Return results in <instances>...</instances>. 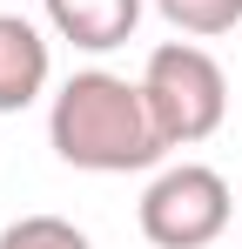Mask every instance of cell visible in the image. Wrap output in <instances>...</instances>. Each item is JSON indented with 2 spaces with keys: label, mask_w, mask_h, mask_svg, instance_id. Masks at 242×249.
Here are the masks:
<instances>
[{
  "label": "cell",
  "mask_w": 242,
  "mask_h": 249,
  "mask_svg": "<svg viewBox=\"0 0 242 249\" xmlns=\"http://www.w3.org/2000/svg\"><path fill=\"white\" fill-rule=\"evenodd\" d=\"M141 94L168 148H195L229 122V74L195 41H161L141 68Z\"/></svg>",
  "instance_id": "obj_2"
},
{
  "label": "cell",
  "mask_w": 242,
  "mask_h": 249,
  "mask_svg": "<svg viewBox=\"0 0 242 249\" xmlns=\"http://www.w3.org/2000/svg\"><path fill=\"white\" fill-rule=\"evenodd\" d=\"M155 14L189 41H215L242 27V0H155Z\"/></svg>",
  "instance_id": "obj_6"
},
{
  "label": "cell",
  "mask_w": 242,
  "mask_h": 249,
  "mask_svg": "<svg viewBox=\"0 0 242 249\" xmlns=\"http://www.w3.org/2000/svg\"><path fill=\"white\" fill-rule=\"evenodd\" d=\"M236 215L229 182L208 162H175L141 189V236L155 249H208Z\"/></svg>",
  "instance_id": "obj_3"
},
{
  "label": "cell",
  "mask_w": 242,
  "mask_h": 249,
  "mask_svg": "<svg viewBox=\"0 0 242 249\" xmlns=\"http://www.w3.org/2000/svg\"><path fill=\"white\" fill-rule=\"evenodd\" d=\"M47 142L68 168H87V175H135L168 155L141 81L108 74V68H81L61 81L47 108Z\"/></svg>",
  "instance_id": "obj_1"
},
{
  "label": "cell",
  "mask_w": 242,
  "mask_h": 249,
  "mask_svg": "<svg viewBox=\"0 0 242 249\" xmlns=\"http://www.w3.org/2000/svg\"><path fill=\"white\" fill-rule=\"evenodd\" d=\"M0 249H94L68 215H20L0 229Z\"/></svg>",
  "instance_id": "obj_7"
},
{
  "label": "cell",
  "mask_w": 242,
  "mask_h": 249,
  "mask_svg": "<svg viewBox=\"0 0 242 249\" xmlns=\"http://www.w3.org/2000/svg\"><path fill=\"white\" fill-rule=\"evenodd\" d=\"M47 74H54L47 34L20 14H0V115H20L27 101H40Z\"/></svg>",
  "instance_id": "obj_4"
},
{
  "label": "cell",
  "mask_w": 242,
  "mask_h": 249,
  "mask_svg": "<svg viewBox=\"0 0 242 249\" xmlns=\"http://www.w3.org/2000/svg\"><path fill=\"white\" fill-rule=\"evenodd\" d=\"M40 7H47V27L81 54H108L141 27V0H40Z\"/></svg>",
  "instance_id": "obj_5"
}]
</instances>
